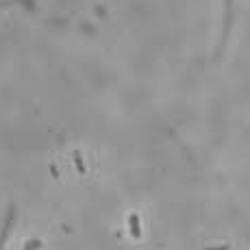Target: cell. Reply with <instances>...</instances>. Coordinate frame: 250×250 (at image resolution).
<instances>
[{"label": "cell", "mask_w": 250, "mask_h": 250, "mask_svg": "<svg viewBox=\"0 0 250 250\" xmlns=\"http://www.w3.org/2000/svg\"><path fill=\"white\" fill-rule=\"evenodd\" d=\"M13 218H16V211L9 209L7 218H4V224H2V230H0V250H2V246L9 239V233H11V227H13Z\"/></svg>", "instance_id": "6da1fadb"}, {"label": "cell", "mask_w": 250, "mask_h": 250, "mask_svg": "<svg viewBox=\"0 0 250 250\" xmlns=\"http://www.w3.org/2000/svg\"><path fill=\"white\" fill-rule=\"evenodd\" d=\"M0 4H4V0H0Z\"/></svg>", "instance_id": "7a4b0ae2"}]
</instances>
